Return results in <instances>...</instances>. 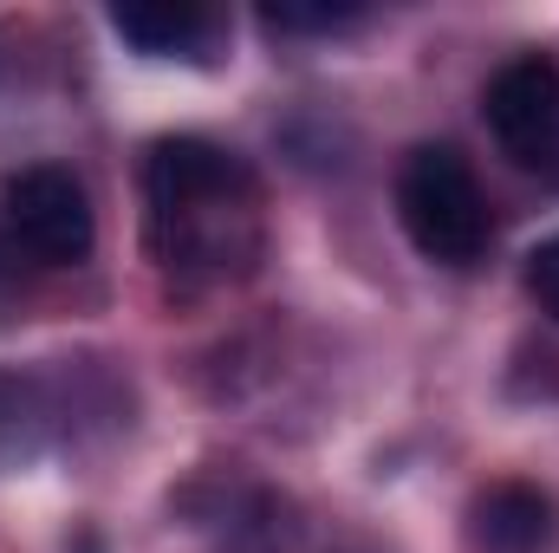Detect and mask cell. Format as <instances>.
Returning <instances> with one entry per match:
<instances>
[{"instance_id": "6da1fadb", "label": "cell", "mask_w": 559, "mask_h": 553, "mask_svg": "<svg viewBox=\"0 0 559 553\" xmlns=\"http://www.w3.org/2000/svg\"><path fill=\"white\" fill-rule=\"evenodd\" d=\"M143 202H150V255L176 274L228 280L261 255V183L222 143H150Z\"/></svg>"}, {"instance_id": "7a4b0ae2", "label": "cell", "mask_w": 559, "mask_h": 553, "mask_svg": "<svg viewBox=\"0 0 559 553\" xmlns=\"http://www.w3.org/2000/svg\"><path fill=\"white\" fill-rule=\"evenodd\" d=\"M397 222L411 235L423 261H442V268H468L488 255L495 242V222H488V196L468 169L462 150L449 143H417L397 169Z\"/></svg>"}, {"instance_id": "3957f363", "label": "cell", "mask_w": 559, "mask_h": 553, "mask_svg": "<svg viewBox=\"0 0 559 553\" xmlns=\"http://www.w3.org/2000/svg\"><path fill=\"white\" fill-rule=\"evenodd\" d=\"M0 215H7V235L39 261V268H79L98 242V222H92V196L72 169L59 163H33V169H13L0 183Z\"/></svg>"}, {"instance_id": "277c9868", "label": "cell", "mask_w": 559, "mask_h": 553, "mask_svg": "<svg viewBox=\"0 0 559 553\" xmlns=\"http://www.w3.org/2000/svg\"><path fill=\"white\" fill-rule=\"evenodd\" d=\"M481 118L514 163H547L559 143V66L540 52L508 59L481 92Z\"/></svg>"}, {"instance_id": "5b68a950", "label": "cell", "mask_w": 559, "mask_h": 553, "mask_svg": "<svg viewBox=\"0 0 559 553\" xmlns=\"http://www.w3.org/2000/svg\"><path fill=\"white\" fill-rule=\"evenodd\" d=\"M475 528L495 553H534L554 534V502L527 482H495L481 502H475Z\"/></svg>"}, {"instance_id": "8992f818", "label": "cell", "mask_w": 559, "mask_h": 553, "mask_svg": "<svg viewBox=\"0 0 559 553\" xmlns=\"http://www.w3.org/2000/svg\"><path fill=\"white\" fill-rule=\"evenodd\" d=\"M111 26L150 59H176V52L202 46L209 7H195V0H131V7H111Z\"/></svg>"}, {"instance_id": "52a82bcc", "label": "cell", "mask_w": 559, "mask_h": 553, "mask_svg": "<svg viewBox=\"0 0 559 553\" xmlns=\"http://www.w3.org/2000/svg\"><path fill=\"white\" fill-rule=\"evenodd\" d=\"M33 391L13 378V372H0V462H13V456H33Z\"/></svg>"}, {"instance_id": "ba28073f", "label": "cell", "mask_w": 559, "mask_h": 553, "mask_svg": "<svg viewBox=\"0 0 559 553\" xmlns=\"http://www.w3.org/2000/svg\"><path fill=\"white\" fill-rule=\"evenodd\" d=\"M261 20L280 26V33H332V26L358 20V7H332V0H280V7H261Z\"/></svg>"}, {"instance_id": "9c48e42d", "label": "cell", "mask_w": 559, "mask_h": 553, "mask_svg": "<svg viewBox=\"0 0 559 553\" xmlns=\"http://www.w3.org/2000/svg\"><path fill=\"white\" fill-rule=\"evenodd\" d=\"M527 293L540 299V313H554L559 319V235L527 255Z\"/></svg>"}]
</instances>
